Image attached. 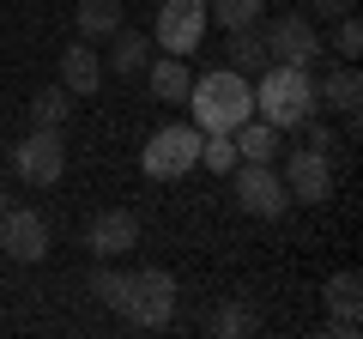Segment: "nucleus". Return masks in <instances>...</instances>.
Returning a JSON list of instances; mask_svg holds the SVG:
<instances>
[{
  "mask_svg": "<svg viewBox=\"0 0 363 339\" xmlns=\"http://www.w3.org/2000/svg\"><path fill=\"white\" fill-rule=\"evenodd\" d=\"M188 109H194L200 133H230V128H242L255 116V85L236 67H212V73H200L188 85Z\"/></svg>",
  "mask_w": 363,
  "mask_h": 339,
  "instance_id": "1",
  "label": "nucleus"
},
{
  "mask_svg": "<svg viewBox=\"0 0 363 339\" xmlns=\"http://www.w3.org/2000/svg\"><path fill=\"white\" fill-rule=\"evenodd\" d=\"M315 109L321 104H315V73L309 67H285V61L260 67V85H255V116L260 121H272L279 133H297Z\"/></svg>",
  "mask_w": 363,
  "mask_h": 339,
  "instance_id": "2",
  "label": "nucleus"
},
{
  "mask_svg": "<svg viewBox=\"0 0 363 339\" xmlns=\"http://www.w3.org/2000/svg\"><path fill=\"white\" fill-rule=\"evenodd\" d=\"M121 315H128L140 333H164L176 321V279L164 267H140L128 279V297H121Z\"/></svg>",
  "mask_w": 363,
  "mask_h": 339,
  "instance_id": "3",
  "label": "nucleus"
},
{
  "mask_svg": "<svg viewBox=\"0 0 363 339\" xmlns=\"http://www.w3.org/2000/svg\"><path fill=\"white\" fill-rule=\"evenodd\" d=\"M140 170L152 176V182H176V176H188V170H200V128L194 121L157 128L152 140H145V152H140Z\"/></svg>",
  "mask_w": 363,
  "mask_h": 339,
  "instance_id": "4",
  "label": "nucleus"
},
{
  "mask_svg": "<svg viewBox=\"0 0 363 339\" xmlns=\"http://www.w3.org/2000/svg\"><path fill=\"white\" fill-rule=\"evenodd\" d=\"M13 176L30 188H55L67 176V140L61 128H30L25 140L13 145Z\"/></svg>",
  "mask_w": 363,
  "mask_h": 339,
  "instance_id": "5",
  "label": "nucleus"
},
{
  "mask_svg": "<svg viewBox=\"0 0 363 339\" xmlns=\"http://www.w3.org/2000/svg\"><path fill=\"white\" fill-rule=\"evenodd\" d=\"M206 0H164L157 6V25H152V49L164 55H194L200 37H206Z\"/></svg>",
  "mask_w": 363,
  "mask_h": 339,
  "instance_id": "6",
  "label": "nucleus"
},
{
  "mask_svg": "<svg viewBox=\"0 0 363 339\" xmlns=\"http://www.w3.org/2000/svg\"><path fill=\"white\" fill-rule=\"evenodd\" d=\"M267 55H272V61H285V67H309V73H315L327 49H321V30H315L309 13H279L267 25Z\"/></svg>",
  "mask_w": 363,
  "mask_h": 339,
  "instance_id": "7",
  "label": "nucleus"
},
{
  "mask_svg": "<svg viewBox=\"0 0 363 339\" xmlns=\"http://www.w3.org/2000/svg\"><path fill=\"white\" fill-rule=\"evenodd\" d=\"M230 176H236V206L248 218H285L291 212V188L272 164H236Z\"/></svg>",
  "mask_w": 363,
  "mask_h": 339,
  "instance_id": "8",
  "label": "nucleus"
},
{
  "mask_svg": "<svg viewBox=\"0 0 363 339\" xmlns=\"http://www.w3.org/2000/svg\"><path fill=\"white\" fill-rule=\"evenodd\" d=\"M0 255L18 267H37L49 255V218L37 206H6L0 212Z\"/></svg>",
  "mask_w": 363,
  "mask_h": 339,
  "instance_id": "9",
  "label": "nucleus"
},
{
  "mask_svg": "<svg viewBox=\"0 0 363 339\" xmlns=\"http://www.w3.org/2000/svg\"><path fill=\"white\" fill-rule=\"evenodd\" d=\"M285 188H291V206H327V194H333V157L315 152V145H303V152H285Z\"/></svg>",
  "mask_w": 363,
  "mask_h": 339,
  "instance_id": "10",
  "label": "nucleus"
},
{
  "mask_svg": "<svg viewBox=\"0 0 363 339\" xmlns=\"http://www.w3.org/2000/svg\"><path fill=\"white\" fill-rule=\"evenodd\" d=\"M85 248L97 255V261H121L128 248H140V218H133L128 206L91 212V224H85Z\"/></svg>",
  "mask_w": 363,
  "mask_h": 339,
  "instance_id": "11",
  "label": "nucleus"
},
{
  "mask_svg": "<svg viewBox=\"0 0 363 339\" xmlns=\"http://www.w3.org/2000/svg\"><path fill=\"white\" fill-rule=\"evenodd\" d=\"M61 85L73 97H97V85H104V55H97V43L79 37L73 49H61Z\"/></svg>",
  "mask_w": 363,
  "mask_h": 339,
  "instance_id": "12",
  "label": "nucleus"
},
{
  "mask_svg": "<svg viewBox=\"0 0 363 339\" xmlns=\"http://www.w3.org/2000/svg\"><path fill=\"white\" fill-rule=\"evenodd\" d=\"M315 104L339 109V116H357V104H363V73H357V61L333 67V73H315Z\"/></svg>",
  "mask_w": 363,
  "mask_h": 339,
  "instance_id": "13",
  "label": "nucleus"
},
{
  "mask_svg": "<svg viewBox=\"0 0 363 339\" xmlns=\"http://www.w3.org/2000/svg\"><path fill=\"white\" fill-rule=\"evenodd\" d=\"M145 67H152V37H145V30H128V25H121L116 37H109L104 73H116V79H140Z\"/></svg>",
  "mask_w": 363,
  "mask_h": 339,
  "instance_id": "14",
  "label": "nucleus"
},
{
  "mask_svg": "<svg viewBox=\"0 0 363 339\" xmlns=\"http://www.w3.org/2000/svg\"><path fill=\"white\" fill-rule=\"evenodd\" d=\"M145 79H152V97H157V104H188V85H194L188 55H152Z\"/></svg>",
  "mask_w": 363,
  "mask_h": 339,
  "instance_id": "15",
  "label": "nucleus"
},
{
  "mask_svg": "<svg viewBox=\"0 0 363 339\" xmlns=\"http://www.w3.org/2000/svg\"><path fill=\"white\" fill-rule=\"evenodd\" d=\"M230 145H236V164H272L279 157V128L248 116L242 128H230Z\"/></svg>",
  "mask_w": 363,
  "mask_h": 339,
  "instance_id": "16",
  "label": "nucleus"
},
{
  "mask_svg": "<svg viewBox=\"0 0 363 339\" xmlns=\"http://www.w3.org/2000/svg\"><path fill=\"white\" fill-rule=\"evenodd\" d=\"M73 25H79L85 43H104V37H116L128 18H121V0H73Z\"/></svg>",
  "mask_w": 363,
  "mask_h": 339,
  "instance_id": "17",
  "label": "nucleus"
},
{
  "mask_svg": "<svg viewBox=\"0 0 363 339\" xmlns=\"http://www.w3.org/2000/svg\"><path fill=\"white\" fill-rule=\"evenodd\" d=\"M224 37H230V67L236 73H260L272 61L267 55V18L260 25H242V30H224Z\"/></svg>",
  "mask_w": 363,
  "mask_h": 339,
  "instance_id": "18",
  "label": "nucleus"
},
{
  "mask_svg": "<svg viewBox=\"0 0 363 339\" xmlns=\"http://www.w3.org/2000/svg\"><path fill=\"white\" fill-rule=\"evenodd\" d=\"M73 104H79V97L67 91L61 79H55V85H43V91L30 97V128H67V121H73Z\"/></svg>",
  "mask_w": 363,
  "mask_h": 339,
  "instance_id": "19",
  "label": "nucleus"
},
{
  "mask_svg": "<svg viewBox=\"0 0 363 339\" xmlns=\"http://www.w3.org/2000/svg\"><path fill=\"white\" fill-rule=\"evenodd\" d=\"M206 18L224 30H242V25H260L267 18V0H206Z\"/></svg>",
  "mask_w": 363,
  "mask_h": 339,
  "instance_id": "20",
  "label": "nucleus"
},
{
  "mask_svg": "<svg viewBox=\"0 0 363 339\" xmlns=\"http://www.w3.org/2000/svg\"><path fill=\"white\" fill-rule=\"evenodd\" d=\"M327 309H333V315H357L363 309V279L351 273V267L327 279Z\"/></svg>",
  "mask_w": 363,
  "mask_h": 339,
  "instance_id": "21",
  "label": "nucleus"
},
{
  "mask_svg": "<svg viewBox=\"0 0 363 339\" xmlns=\"http://www.w3.org/2000/svg\"><path fill=\"white\" fill-rule=\"evenodd\" d=\"M91 297L104 303V309H116V315H121V297H128V273H121V267H109V261H97V273H91Z\"/></svg>",
  "mask_w": 363,
  "mask_h": 339,
  "instance_id": "22",
  "label": "nucleus"
},
{
  "mask_svg": "<svg viewBox=\"0 0 363 339\" xmlns=\"http://www.w3.org/2000/svg\"><path fill=\"white\" fill-rule=\"evenodd\" d=\"M200 170H212V176H230V170H236L230 133H200Z\"/></svg>",
  "mask_w": 363,
  "mask_h": 339,
  "instance_id": "23",
  "label": "nucleus"
},
{
  "mask_svg": "<svg viewBox=\"0 0 363 339\" xmlns=\"http://www.w3.org/2000/svg\"><path fill=\"white\" fill-rule=\"evenodd\" d=\"M255 327H260V315L255 309H248V303H224V309L218 315H212V333H255Z\"/></svg>",
  "mask_w": 363,
  "mask_h": 339,
  "instance_id": "24",
  "label": "nucleus"
},
{
  "mask_svg": "<svg viewBox=\"0 0 363 339\" xmlns=\"http://www.w3.org/2000/svg\"><path fill=\"white\" fill-rule=\"evenodd\" d=\"M357 49H363V25H357V13H339V25H333V55L357 61Z\"/></svg>",
  "mask_w": 363,
  "mask_h": 339,
  "instance_id": "25",
  "label": "nucleus"
},
{
  "mask_svg": "<svg viewBox=\"0 0 363 339\" xmlns=\"http://www.w3.org/2000/svg\"><path fill=\"white\" fill-rule=\"evenodd\" d=\"M327 333H333V339H357V333H363V315H333Z\"/></svg>",
  "mask_w": 363,
  "mask_h": 339,
  "instance_id": "26",
  "label": "nucleus"
},
{
  "mask_svg": "<svg viewBox=\"0 0 363 339\" xmlns=\"http://www.w3.org/2000/svg\"><path fill=\"white\" fill-rule=\"evenodd\" d=\"M303 13L309 18H339V13H351V0H309Z\"/></svg>",
  "mask_w": 363,
  "mask_h": 339,
  "instance_id": "27",
  "label": "nucleus"
},
{
  "mask_svg": "<svg viewBox=\"0 0 363 339\" xmlns=\"http://www.w3.org/2000/svg\"><path fill=\"white\" fill-rule=\"evenodd\" d=\"M6 206H13V188H6V176H0V212H6Z\"/></svg>",
  "mask_w": 363,
  "mask_h": 339,
  "instance_id": "28",
  "label": "nucleus"
},
{
  "mask_svg": "<svg viewBox=\"0 0 363 339\" xmlns=\"http://www.w3.org/2000/svg\"><path fill=\"white\" fill-rule=\"evenodd\" d=\"M0 267H6V255H0Z\"/></svg>",
  "mask_w": 363,
  "mask_h": 339,
  "instance_id": "29",
  "label": "nucleus"
}]
</instances>
